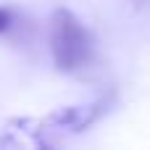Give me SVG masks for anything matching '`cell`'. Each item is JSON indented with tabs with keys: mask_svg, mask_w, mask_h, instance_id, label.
<instances>
[{
	"mask_svg": "<svg viewBox=\"0 0 150 150\" xmlns=\"http://www.w3.org/2000/svg\"><path fill=\"white\" fill-rule=\"evenodd\" d=\"M50 53L53 63L63 74L84 69L92 58V37L84 24L66 8H58L50 21Z\"/></svg>",
	"mask_w": 150,
	"mask_h": 150,
	"instance_id": "cell-1",
	"label": "cell"
},
{
	"mask_svg": "<svg viewBox=\"0 0 150 150\" xmlns=\"http://www.w3.org/2000/svg\"><path fill=\"white\" fill-rule=\"evenodd\" d=\"M105 111V103L103 100H95V103H84V105H63V108H55L53 113H47L45 119H40L42 124V132L45 137L50 140V134H76V132H84L87 127H92ZM53 145V140H50Z\"/></svg>",
	"mask_w": 150,
	"mask_h": 150,
	"instance_id": "cell-2",
	"label": "cell"
},
{
	"mask_svg": "<svg viewBox=\"0 0 150 150\" xmlns=\"http://www.w3.org/2000/svg\"><path fill=\"white\" fill-rule=\"evenodd\" d=\"M11 24H13V16H11V11L0 8V34H3V32H8V29H11Z\"/></svg>",
	"mask_w": 150,
	"mask_h": 150,
	"instance_id": "cell-3",
	"label": "cell"
},
{
	"mask_svg": "<svg viewBox=\"0 0 150 150\" xmlns=\"http://www.w3.org/2000/svg\"><path fill=\"white\" fill-rule=\"evenodd\" d=\"M137 3H142V0H137Z\"/></svg>",
	"mask_w": 150,
	"mask_h": 150,
	"instance_id": "cell-4",
	"label": "cell"
}]
</instances>
